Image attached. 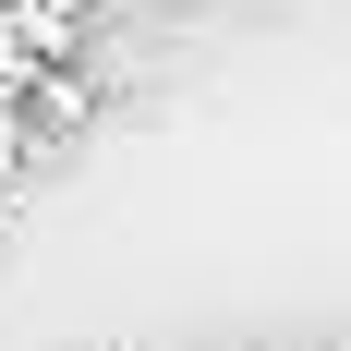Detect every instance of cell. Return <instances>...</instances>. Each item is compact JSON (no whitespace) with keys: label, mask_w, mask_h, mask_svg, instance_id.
<instances>
[{"label":"cell","mask_w":351,"mask_h":351,"mask_svg":"<svg viewBox=\"0 0 351 351\" xmlns=\"http://www.w3.org/2000/svg\"><path fill=\"white\" fill-rule=\"evenodd\" d=\"M25 121H36V145L85 134V121H97V85H85V61H36V73H25Z\"/></svg>","instance_id":"6da1fadb"},{"label":"cell","mask_w":351,"mask_h":351,"mask_svg":"<svg viewBox=\"0 0 351 351\" xmlns=\"http://www.w3.org/2000/svg\"><path fill=\"white\" fill-rule=\"evenodd\" d=\"M0 25H12L25 61H73L85 49V0H0Z\"/></svg>","instance_id":"7a4b0ae2"}]
</instances>
